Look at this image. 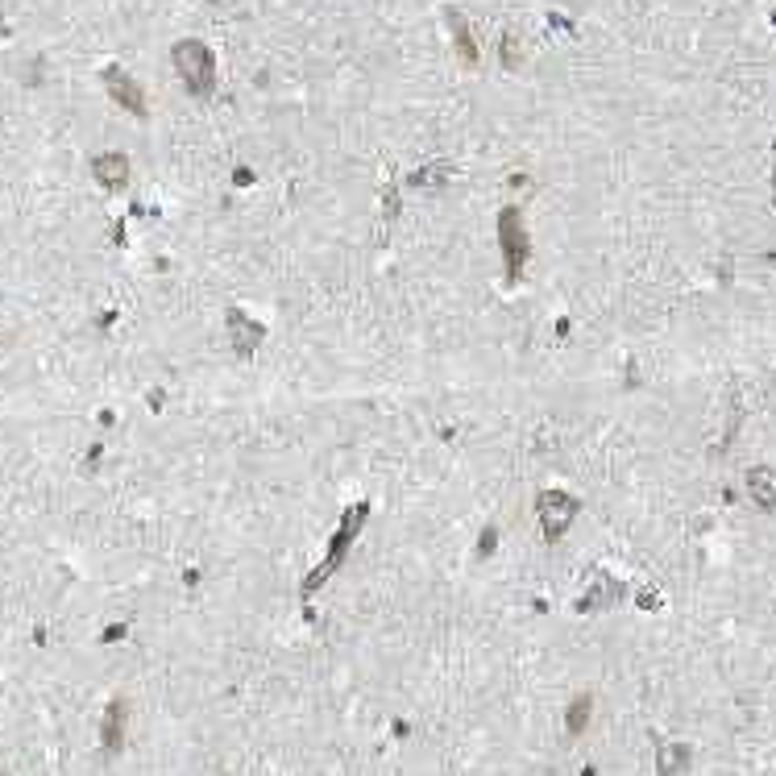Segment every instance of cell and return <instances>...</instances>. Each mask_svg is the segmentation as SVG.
<instances>
[{"label": "cell", "mask_w": 776, "mask_h": 776, "mask_svg": "<svg viewBox=\"0 0 776 776\" xmlns=\"http://www.w3.org/2000/svg\"><path fill=\"white\" fill-rule=\"evenodd\" d=\"M640 606H644V611H652V606H660V598H656L652 590H644V594H640Z\"/></svg>", "instance_id": "2e32d148"}, {"label": "cell", "mask_w": 776, "mask_h": 776, "mask_svg": "<svg viewBox=\"0 0 776 776\" xmlns=\"http://www.w3.org/2000/svg\"><path fill=\"white\" fill-rule=\"evenodd\" d=\"M104 83H108V96H113L125 113L133 117H146V92H142V83H137L129 71L121 67H104Z\"/></svg>", "instance_id": "5b68a950"}, {"label": "cell", "mask_w": 776, "mask_h": 776, "mask_svg": "<svg viewBox=\"0 0 776 776\" xmlns=\"http://www.w3.org/2000/svg\"><path fill=\"white\" fill-rule=\"evenodd\" d=\"M229 345H233V353L237 357H249V353H258V345H262V324H254L249 316H241V312H229Z\"/></svg>", "instance_id": "9c48e42d"}, {"label": "cell", "mask_w": 776, "mask_h": 776, "mask_svg": "<svg viewBox=\"0 0 776 776\" xmlns=\"http://www.w3.org/2000/svg\"><path fill=\"white\" fill-rule=\"evenodd\" d=\"M619 594H623V586L615 577H606V573H598L590 586H586V594H581V602H577V611L581 615H594V611H606V606H615L619 602Z\"/></svg>", "instance_id": "ba28073f"}, {"label": "cell", "mask_w": 776, "mask_h": 776, "mask_svg": "<svg viewBox=\"0 0 776 776\" xmlns=\"http://www.w3.org/2000/svg\"><path fill=\"white\" fill-rule=\"evenodd\" d=\"M449 30H453V42H457V54L465 63H478V46H474V38H469V25H465V17L461 13H449Z\"/></svg>", "instance_id": "4fadbf2b"}, {"label": "cell", "mask_w": 776, "mask_h": 776, "mask_svg": "<svg viewBox=\"0 0 776 776\" xmlns=\"http://www.w3.org/2000/svg\"><path fill=\"white\" fill-rule=\"evenodd\" d=\"M449 175H453V166H449V162H432V166H424V171H415V175H411V183H415V187H440Z\"/></svg>", "instance_id": "5bb4252c"}, {"label": "cell", "mask_w": 776, "mask_h": 776, "mask_svg": "<svg viewBox=\"0 0 776 776\" xmlns=\"http://www.w3.org/2000/svg\"><path fill=\"white\" fill-rule=\"evenodd\" d=\"M689 764H694L689 743H660V752H656V776H685Z\"/></svg>", "instance_id": "8fae6325"}, {"label": "cell", "mask_w": 776, "mask_h": 776, "mask_svg": "<svg viewBox=\"0 0 776 776\" xmlns=\"http://www.w3.org/2000/svg\"><path fill=\"white\" fill-rule=\"evenodd\" d=\"M125 727H129V706H125V698H113V702L104 706V723H100V747H104V756H121Z\"/></svg>", "instance_id": "8992f818"}, {"label": "cell", "mask_w": 776, "mask_h": 776, "mask_svg": "<svg viewBox=\"0 0 776 776\" xmlns=\"http://www.w3.org/2000/svg\"><path fill=\"white\" fill-rule=\"evenodd\" d=\"M92 179L104 187V191H121L129 183V158L121 150H108V154H96L92 158Z\"/></svg>", "instance_id": "52a82bcc"}, {"label": "cell", "mask_w": 776, "mask_h": 776, "mask_svg": "<svg viewBox=\"0 0 776 776\" xmlns=\"http://www.w3.org/2000/svg\"><path fill=\"white\" fill-rule=\"evenodd\" d=\"M362 515H366V507H357V511H349L345 519H341V528H337V536H332V544H328V561L308 577V590H316L320 586V581L332 573V569H337L341 561H345V552H349V544H353V536L357 532H362Z\"/></svg>", "instance_id": "277c9868"}, {"label": "cell", "mask_w": 776, "mask_h": 776, "mask_svg": "<svg viewBox=\"0 0 776 776\" xmlns=\"http://www.w3.org/2000/svg\"><path fill=\"white\" fill-rule=\"evenodd\" d=\"M175 71L187 83V92L208 96L216 88V54H212V46H204L200 38H183L175 46Z\"/></svg>", "instance_id": "6da1fadb"}, {"label": "cell", "mask_w": 776, "mask_h": 776, "mask_svg": "<svg viewBox=\"0 0 776 776\" xmlns=\"http://www.w3.org/2000/svg\"><path fill=\"white\" fill-rule=\"evenodd\" d=\"M503 67H519V50H515V38H503Z\"/></svg>", "instance_id": "9a60e30c"}, {"label": "cell", "mask_w": 776, "mask_h": 776, "mask_svg": "<svg viewBox=\"0 0 776 776\" xmlns=\"http://www.w3.org/2000/svg\"><path fill=\"white\" fill-rule=\"evenodd\" d=\"M577 511H581V503H577L569 490H544L536 498V515H540V528H544L548 540H561L573 528Z\"/></svg>", "instance_id": "7a4b0ae2"}, {"label": "cell", "mask_w": 776, "mask_h": 776, "mask_svg": "<svg viewBox=\"0 0 776 776\" xmlns=\"http://www.w3.org/2000/svg\"><path fill=\"white\" fill-rule=\"evenodd\" d=\"M498 245H503L507 283H519V270H523V262H528V233H523L515 208H507L503 216H498Z\"/></svg>", "instance_id": "3957f363"}, {"label": "cell", "mask_w": 776, "mask_h": 776, "mask_svg": "<svg viewBox=\"0 0 776 776\" xmlns=\"http://www.w3.org/2000/svg\"><path fill=\"white\" fill-rule=\"evenodd\" d=\"M590 714H594V698H590V694H577V698L569 702V710H565V731L577 739L581 731L590 727Z\"/></svg>", "instance_id": "7c38bea8"}, {"label": "cell", "mask_w": 776, "mask_h": 776, "mask_svg": "<svg viewBox=\"0 0 776 776\" xmlns=\"http://www.w3.org/2000/svg\"><path fill=\"white\" fill-rule=\"evenodd\" d=\"M747 494L760 511H776V469L772 465H752L747 469Z\"/></svg>", "instance_id": "30bf717a"}]
</instances>
